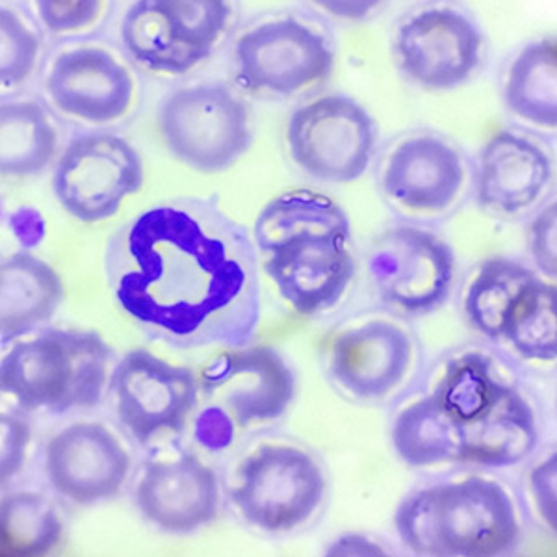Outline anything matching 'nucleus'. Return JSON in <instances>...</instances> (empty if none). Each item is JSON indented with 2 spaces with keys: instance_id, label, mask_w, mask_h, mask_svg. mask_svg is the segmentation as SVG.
<instances>
[{
  "instance_id": "obj_1",
  "label": "nucleus",
  "mask_w": 557,
  "mask_h": 557,
  "mask_svg": "<svg viewBox=\"0 0 557 557\" xmlns=\"http://www.w3.org/2000/svg\"><path fill=\"white\" fill-rule=\"evenodd\" d=\"M114 299L152 341L175 349L246 348L260 322V278L246 228L214 201L154 203L108 242Z\"/></svg>"
},
{
  "instance_id": "obj_2",
  "label": "nucleus",
  "mask_w": 557,
  "mask_h": 557,
  "mask_svg": "<svg viewBox=\"0 0 557 557\" xmlns=\"http://www.w3.org/2000/svg\"><path fill=\"white\" fill-rule=\"evenodd\" d=\"M396 528L420 556H504L520 539L511 496L500 483L478 475L412 494L399 506Z\"/></svg>"
},
{
  "instance_id": "obj_3",
  "label": "nucleus",
  "mask_w": 557,
  "mask_h": 557,
  "mask_svg": "<svg viewBox=\"0 0 557 557\" xmlns=\"http://www.w3.org/2000/svg\"><path fill=\"white\" fill-rule=\"evenodd\" d=\"M112 351L97 333L47 331L2 359L0 386L25 411L89 409L101 399Z\"/></svg>"
},
{
  "instance_id": "obj_4",
  "label": "nucleus",
  "mask_w": 557,
  "mask_h": 557,
  "mask_svg": "<svg viewBox=\"0 0 557 557\" xmlns=\"http://www.w3.org/2000/svg\"><path fill=\"white\" fill-rule=\"evenodd\" d=\"M159 125L173 157L199 172L227 170L251 144L246 102L223 84L178 89L160 108Z\"/></svg>"
},
{
  "instance_id": "obj_5",
  "label": "nucleus",
  "mask_w": 557,
  "mask_h": 557,
  "mask_svg": "<svg viewBox=\"0 0 557 557\" xmlns=\"http://www.w3.org/2000/svg\"><path fill=\"white\" fill-rule=\"evenodd\" d=\"M325 491L317 461L286 444H264L242 462L233 500L242 517L267 532H288L311 519Z\"/></svg>"
},
{
  "instance_id": "obj_6",
  "label": "nucleus",
  "mask_w": 557,
  "mask_h": 557,
  "mask_svg": "<svg viewBox=\"0 0 557 557\" xmlns=\"http://www.w3.org/2000/svg\"><path fill=\"white\" fill-rule=\"evenodd\" d=\"M144 184V164L127 139L115 134H83L71 139L58 160L52 188L67 214L96 223L117 214Z\"/></svg>"
},
{
  "instance_id": "obj_7",
  "label": "nucleus",
  "mask_w": 557,
  "mask_h": 557,
  "mask_svg": "<svg viewBox=\"0 0 557 557\" xmlns=\"http://www.w3.org/2000/svg\"><path fill=\"white\" fill-rule=\"evenodd\" d=\"M288 146L292 159L311 177L351 183L374 157V121L351 99L322 97L292 114Z\"/></svg>"
},
{
  "instance_id": "obj_8",
  "label": "nucleus",
  "mask_w": 557,
  "mask_h": 557,
  "mask_svg": "<svg viewBox=\"0 0 557 557\" xmlns=\"http://www.w3.org/2000/svg\"><path fill=\"white\" fill-rule=\"evenodd\" d=\"M368 272L383 301L409 314H424L448 296L456 257L430 231L394 227L370 249Z\"/></svg>"
},
{
  "instance_id": "obj_9",
  "label": "nucleus",
  "mask_w": 557,
  "mask_h": 557,
  "mask_svg": "<svg viewBox=\"0 0 557 557\" xmlns=\"http://www.w3.org/2000/svg\"><path fill=\"white\" fill-rule=\"evenodd\" d=\"M112 388L121 424L141 444L183 430L201 391L190 368L170 364L147 349H133L121 359Z\"/></svg>"
},
{
  "instance_id": "obj_10",
  "label": "nucleus",
  "mask_w": 557,
  "mask_h": 557,
  "mask_svg": "<svg viewBox=\"0 0 557 557\" xmlns=\"http://www.w3.org/2000/svg\"><path fill=\"white\" fill-rule=\"evenodd\" d=\"M236 64L247 89L292 96L330 76L333 51L299 21H270L238 39Z\"/></svg>"
},
{
  "instance_id": "obj_11",
  "label": "nucleus",
  "mask_w": 557,
  "mask_h": 557,
  "mask_svg": "<svg viewBox=\"0 0 557 557\" xmlns=\"http://www.w3.org/2000/svg\"><path fill=\"white\" fill-rule=\"evenodd\" d=\"M199 386L238 425L275 420L294 398L290 368L275 349L262 346L215 355L201 370Z\"/></svg>"
},
{
  "instance_id": "obj_12",
  "label": "nucleus",
  "mask_w": 557,
  "mask_h": 557,
  "mask_svg": "<svg viewBox=\"0 0 557 557\" xmlns=\"http://www.w3.org/2000/svg\"><path fill=\"white\" fill-rule=\"evenodd\" d=\"M131 456L112 431L97 422L70 425L47 444L45 470L58 494L91 506L114 498L127 482Z\"/></svg>"
},
{
  "instance_id": "obj_13",
  "label": "nucleus",
  "mask_w": 557,
  "mask_h": 557,
  "mask_svg": "<svg viewBox=\"0 0 557 557\" xmlns=\"http://www.w3.org/2000/svg\"><path fill=\"white\" fill-rule=\"evenodd\" d=\"M396 49L401 67L414 83L428 89H450L480 65L483 39L461 13L428 10L401 25Z\"/></svg>"
},
{
  "instance_id": "obj_14",
  "label": "nucleus",
  "mask_w": 557,
  "mask_h": 557,
  "mask_svg": "<svg viewBox=\"0 0 557 557\" xmlns=\"http://www.w3.org/2000/svg\"><path fill=\"white\" fill-rule=\"evenodd\" d=\"M348 242L343 235L296 236L270 253L264 270L294 311L312 317L343 298L354 278Z\"/></svg>"
},
{
  "instance_id": "obj_15",
  "label": "nucleus",
  "mask_w": 557,
  "mask_h": 557,
  "mask_svg": "<svg viewBox=\"0 0 557 557\" xmlns=\"http://www.w3.org/2000/svg\"><path fill=\"white\" fill-rule=\"evenodd\" d=\"M136 504L149 522L170 533H190L210 524L220 509L214 470L196 456L147 465Z\"/></svg>"
},
{
  "instance_id": "obj_16",
  "label": "nucleus",
  "mask_w": 557,
  "mask_h": 557,
  "mask_svg": "<svg viewBox=\"0 0 557 557\" xmlns=\"http://www.w3.org/2000/svg\"><path fill=\"white\" fill-rule=\"evenodd\" d=\"M47 89L62 112L88 123L120 120L134 97L127 67L97 47L62 52L47 78Z\"/></svg>"
},
{
  "instance_id": "obj_17",
  "label": "nucleus",
  "mask_w": 557,
  "mask_h": 557,
  "mask_svg": "<svg viewBox=\"0 0 557 557\" xmlns=\"http://www.w3.org/2000/svg\"><path fill=\"white\" fill-rule=\"evenodd\" d=\"M411 361V336L385 320L344 331L331 348V374L349 394L362 399L393 393Z\"/></svg>"
},
{
  "instance_id": "obj_18",
  "label": "nucleus",
  "mask_w": 557,
  "mask_h": 557,
  "mask_svg": "<svg viewBox=\"0 0 557 557\" xmlns=\"http://www.w3.org/2000/svg\"><path fill=\"white\" fill-rule=\"evenodd\" d=\"M465 183L461 154L443 139L420 136L401 141L388 157L383 186L396 203L417 212L450 207Z\"/></svg>"
},
{
  "instance_id": "obj_19",
  "label": "nucleus",
  "mask_w": 557,
  "mask_h": 557,
  "mask_svg": "<svg viewBox=\"0 0 557 557\" xmlns=\"http://www.w3.org/2000/svg\"><path fill=\"white\" fill-rule=\"evenodd\" d=\"M550 177L552 162L541 147L513 133L496 134L480 157L478 201L483 209L517 214L537 201Z\"/></svg>"
},
{
  "instance_id": "obj_20",
  "label": "nucleus",
  "mask_w": 557,
  "mask_h": 557,
  "mask_svg": "<svg viewBox=\"0 0 557 557\" xmlns=\"http://www.w3.org/2000/svg\"><path fill=\"white\" fill-rule=\"evenodd\" d=\"M454 424L459 444L457 462L511 467L524 461L537 446L532 407L511 386H502L498 396L475 417L454 420Z\"/></svg>"
},
{
  "instance_id": "obj_21",
  "label": "nucleus",
  "mask_w": 557,
  "mask_h": 557,
  "mask_svg": "<svg viewBox=\"0 0 557 557\" xmlns=\"http://www.w3.org/2000/svg\"><path fill=\"white\" fill-rule=\"evenodd\" d=\"M62 281L45 260L13 253L0 267V333L2 344L17 341L57 312Z\"/></svg>"
},
{
  "instance_id": "obj_22",
  "label": "nucleus",
  "mask_w": 557,
  "mask_h": 557,
  "mask_svg": "<svg viewBox=\"0 0 557 557\" xmlns=\"http://www.w3.org/2000/svg\"><path fill=\"white\" fill-rule=\"evenodd\" d=\"M309 233L351 238L348 215L331 197L312 190H292L272 199L255 223V242L264 253Z\"/></svg>"
},
{
  "instance_id": "obj_23",
  "label": "nucleus",
  "mask_w": 557,
  "mask_h": 557,
  "mask_svg": "<svg viewBox=\"0 0 557 557\" xmlns=\"http://www.w3.org/2000/svg\"><path fill=\"white\" fill-rule=\"evenodd\" d=\"M57 131L38 102H2L0 170L4 177L44 172L57 152Z\"/></svg>"
},
{
  "instance_id": "obj_24",
  "label": "nucleus",
  "mask_w": 557,
  "mask_h": 557,
  "mask_svg": "<svg viewBox=\"0 0 557 557\" xmlns=\"http://www.w3.org/2000/svg\"><path fill=\"white\" fill-rule=\"evenodd\" d=\"M394 450L409 467H433L459 459L456 424L437 394L399 412L393 425Z\"/></svg>"
},
{
  "instance_id": "obj_25",
  "label": "nucleus",
  "mask_w": 557,
  "mask_h": 557,
  "mask_svg": "<svg viewBox=\"0 0 557 557\" xmlns=\"http://www.w3.org/2000/svg\"><path fill=\"white\" fill-rule=\"evenodd\" d=\"M123 45L128 54L149 70L181 75L201 60L178 41L165 0H141L123 20Z\"/></svg>"
},
{
  "instance_id": "obj_26",
  "label": "nucleus",
  "mask_w": 557,
  "mask_h": 557,
  "mask_svg": "<svg viewBox=\"0 0 557 557\" xmlns=\"http://www.w3.org/2000/svg\"><path fill=\"white\" fill-rule=\"evenodd\" d=\"M506 104L515 115L539 127L557 125V45L541 39L525 47L511 65Z\"/></svg>"
},
{
  "instance_id": "obj_27",
  "label": "nucleus",
  "mask_w": 557,
  "mask_h": 557,
  "mask_svg": "<svg viewBox=\"0 0 557 557\" xmlns=\"http://www.w3.org/2000/svg\"><path fill=\"white\" fill-rule=\"evenodd\" d=\"M537 278L532 270L515 260H487L475 275L465 299V311L474 330L493 341L502 338L515 301Z\"/></svg>"
},
{
  "instance_id": "obj_28",
  "label": "nucleus",
  "mask_w": 557,
  "mask_h": 557,
  "mask_svg": "<svg viewBox=\"0 0 557 557\" xmlns=\"http://www.w3.org/2000/svg\"><path fill=\"white\" fill-rule=\"evenodd\" d=\"M509 344L530 361H554L557 355L556 286L537 278L528 286L504 325Z\"/></svg>"
},
{
  "instance_id": "obj_29",
  "label": "nucleus",
  "mask_w": 557,
  "mask_h": 557,
  "mask_svg": "<svg viewBox=\"0 0 557 557\" xmlns=\"http://www.w3.org/2000/svg\"><path fill=\"white\" fill-rule=\"evenodd\" d=\"M0 530L4 552L38 556L60 543L64 524L51 500L38 493H12L2 498Z\"/></svg>"
},
{
  "instance_id": "obj_30",
  "label": "nucleus",
  "mask_w": 557,
  "mask_h": 557,
  "mask_svg": "<svg viewBox=\"0 0 557 557\" xmlns=\"http://www.w3.org/2000/svg\"><path fill=\"white\" fill-rule=\"evenodd\" d=\"M504 383L493 374V364L482 354H467L446 368L437 398L454 420L462 422L482 412L502 391Z\"/></svg>"
},
{
  "instance_id": "obj_31",
  "label": "nucleus",
  "mask_w": 557,
  "mask_h": 557,
  "mask_svg": "<svg viewBox=\"0 0 557 557\" xmlns=\"http://www.w3.org/2000/svg\"><path fill=\"white\" fill-rule=\"evenodd\" d=\"M165 8L172 17L178 41L203 62L227 25L231 7L223 0H165Z\"/></svg>"
},
{
  "instance_id": "obj_32",
  "label": "nucleus",
  "mask_w": 557,
  "mask_h": 557,
  "mask_svg": "<svg viewBox=\"0 0 557 557\" xmlns=\"http://www.w3.org/2000/svg\"><path fill=\"white\" fill-rule=\"evenodd\" d=\"M36 34L8 8L0 12V81L12 88L25 83L38 60Z\"/></svg>"
},
{
  "instance_id": "obj_33",
  "label": "nucleus",
  "mask_w": 557,
  "mask_h": 557,
  "mask_svg": "<svg viewBox=\"0 0 557 557\" xmlns=\"http://www.w3.org/2000/svg\"><path fill=\"white\" fill-rule=\"evenodd\" d=\"M0 472L2 483L17 474L25 465L26 450L30 443V425L15 412H2L0 417Z\"/></svg>"
},
{
  "instance_id": "obj_34",
  "label": "nucleus",
  "mask_w": 557,
  "mask_h": 557,
  "mask_svg": "<svg viewBox=\"0 0 557 557\" xmlns=\"http://www.w3.org/2000/svg\"><path fill=\"white\" fill-rule=\"evenodd\" d=\"M39 15L51 33H76L88 28L101 15L102 4L96 0L86 2H39Z\"/></svg>"
},
{
  "instance_id": "obj_35",
  "label": "nucleus",
  "mask_w": 557,
  "mask_h": 557,
  "mask_svg": "<svg viewBox=\"0 0 557 557\" xmlns=\"http://www.w3.org/2000/svg\"><path fill=\"white\" fill-rule=\"evenodd\" d=\"M530 251L535 264L548 277L557 272V207L552 203L535 218L530 227Z\"/></svg>"
},
{
  "instance_id": "obj_36",
  "label": "nucleus",
  "mask_w": 557,
  "mask_h": 557,
  "mask_svg": "<svg viewBox=\"0 0 557 557\" xmlns=\"http://www.w3.org/2000/svg\"><path fill=\"white\" fill-rule=\"evenodd\" d=\"M235 420L222 407L212 406L201 411L196 420V438L207 450H223L235 438Z\"/></svg>"
},
{
  "instance_id": "obj_37",
  "label": "nucleus",
  "mask_w": 557,
  "mask_h": 557,
  "mask_svg": "<svg viewBox=\"0 0 557 557\" xmlns=\"http://www.w3.org/2000/svg\"><path fill=\"white\" fill-rule=\"evenodd\" d=\"M532 493L537 504L539 513L545 519L550 530H556L557 522V457L552 456L541 462L532 472Z\"/></svg>"
},
{
  "instance_id": "obj_38",
  "label": "nucleus",
  "mask_w": 557,
  "mask_h": 557,
  "mask_svg": "<svg viewBox=\"0 0 557 557\" xmlns=\"http://www.w3.org/2000/svg\"><path fill=\"white\" fill-rule=\"evenodd\" d=\"M385 554L386 552L380 548V545L355 533L338 539L327 550V556H385Z\"/></svg>"
}]
</instances>
